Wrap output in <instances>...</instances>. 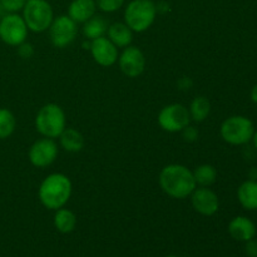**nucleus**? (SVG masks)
Instances as JSON below:
<instances>
[{
  "label": "nucleus",
  "instance_id": "f257e3e1",
  "mask_svg": "<svg viewBox=\"0 0 257 257\" xmlns=\"http://www.w3.org/2000/svg\"><path fill=\"white\" fill-rule=\"evenodd\" d=\"M158 181L163 192L177 200L187 198L197 187L192 171L177 163L163 167Z\"/></svg>",
  "mask_w": 257,
  "mask_h": 257
},
{
  "label": "nucleus",
  "instance_id": "f03ea898",
  "mask_svg": "<svg viewBox=\"0 0 257 257\" xmlns=\"http://www.w3.org/2000/svg\"><path fill=\"white\" fill-rule=\"evenodd\" d=\"M72 181L63 173H52L40 183L38 197L48 210L57 211L64 207L72 196Z\"/></svg>",
  "mask_w": 257,
  "mask_h": 257
},
{
  "label": "nucleus",
  "instance_id": "7ed1b4c3",
  "mask_svg": "<svg viewBox=\"0 0 257 257\" xmlns=\"http://www.w3.org/2000/svg\"><path fill=\"white\" fill-rule=\"evenodd\" d=\"M124 23L132 32L150 29L157 17V7L152 0H132L124 9Z\"/></svg>",
  "mask_w": 257,
  "mask_h": 257
},
{
  "label": "nucleus",
  "instance_id": "20e7f679",
  "mask_svg": "<svg viewBox=\"0 0 257 257\" xmlns=\"http://www.w3.org/2000/svg\"><path fill=\"white\" fill-rule=\"evenodd\" d=\"M35 128L43 137L52 140L59 138L67 128V118L63 108L55 103L43 105L35 117Z\"/></svg>",
  "mask_w": 257,
  "mask_h": 257
},
{
  "label": "nucleus",
  "instance_id": "39448f33",
  "mask_svg": "<svg viewBox=\"0 0 257 257\" xmlns=\"http://www.w3.org/2000/svg\"><path fill=\"white\" fill-rule=\"evenodd\" d=\"M255 127L250 118L245 115H231L226 118L220 128L222 140L232 146H243L252 140Z\"/></svg>",
  "mask_w": 257,
  "mask_h": 257
},
{
  "label": "nucleus",
  "instance_id": "423d86ee",
  "mask_svg": "<svg viewBox=\"0 0 257 257\" xmlns=\"http://www.w3.org/2000/svg\"><path fill=\"white\" fill-rule=\"evenodd\" d=\"M22 17L30 32L43 33L49 29L54 13L47 0H27Z\"/></svg>",
  "mask_w": 257,
  "mask_h": 257
},
{
  "label": "nucleus",
  "instance_id": "0eeeda50",
  "mask_svg": "<svg viewBox=\"0 0 257 257\" xmlns=\"http://www.w3.org/2000/svg\"><path fill=\"white\" fill-rule=\"evenodd\" d=\"M191 122L190 112L180 103H172L161 109L158 113V124L163 131L170 133L181 132Z\"/></svg>",
  "mask_w": 257,
  "mask_h": 257
},
{
  "label": "nucleus",
  "instance_id": "6e6552de",
  "mask_svg": "<svg viewBox=\"0 0 257 257\" xmlns=\"http://www.w3.org/2000/svg\"><path fill=\"white\" fill-rule=\"evenodd\" d=\"M28 27L18 13H8L0 20V39L10 47H18L28 38Z\"/></svg>",
  "mask_w": 257,
  "mask_h": 257
},
{
  "label": "nucleus",
  "instance_id": "1a4fd4ad",
  "mask_svg": "<svg viewBox=\"0 0 257 257\" xmlns=\"http://www.w3.org/2000/svg\"><path fill=\"white\" fill-rule=\"evenodd\" d=\"M49 38L52 44L55 48L68 47L72 44L77 38L78 24L70 19L68 15H59L54 18L49 27Z\"/></svg>",
  "mask_w": 257,
  "mask_h": 257
},
{
  "label": "nucleus",
  "instance_id": "9d476101",
  "mask_svg": "<svg viewBox=\"0 0 257 257\" xmlns=\"http://www.w3.org/2000/svg\"><path fill=\"white\" fill-rule=\"evenodd\" d=\"M58 145L52 138H40L35 141L29 148L28 158L34 167L44 168L52 165L58 157Z\"/></svg>",
  "mask_w": 257,
  "mask_h": 257
},
{
  "label": "nucleus",
  "instance_id": "9b49d317",
  "mask_svg": "<svg viewBox=\"0 0 257 257\" xmlns=\"http://www.w3.org/2000/svg\"><path fill=\"white\" fill-rule=\"evenodd\" d=\"M118 64L120 70L128 78H137L145 72L146 58L142 50L135 45L124 48L122 54L118 57Z\"/></svg>",
  "mask_w": 257,
  "mask_h": 257
},
{
  "label": "nucleus",
  "instance_id": "f8f14e48",
  "mask_svg": "<svg viewBox=\"0 0 257 257\" xmlns=\"http://www.w3.org/2000/svg\"><path fill=\"white\" fill-rule=\"evenodd\" d=\"M191 203L196 212L202 216H213L220 208L218 196L208 187H196L191 193Z\"/></svg>",
  "mask_w": 257,
  "mask_h": 257
},
{
  "label": "nucleus",
  "instance_id": "ddd939ff",
  "mask_svg": "<svg viewBox=\"0 0 257 257\" xmlns=\"http://www.w3.org/2000/svg\"><path fill=\"white\" fill-rule=\"evenodd\" d=\"M89 49L94 62L102 67H112L117 63L118 48L107 37L92 40Z\"/></svg>",
  "mask_w": 257,
  "mask_h": 257
},
{
  "label": "nucleus",
  "instance_id": "4468645a",
  "mask_svg": "<svg viewBox=\"0 0 257 257\" xmlns=\"http://www.w3.org/2000/svg\"><path fill=\"white\" fill-rule=\"evenodd\" d=\"M228 233L233 240L246 242L251 238H255L256 225L248 217L237 216V217L232 218L231 222L228 223Z\"/></svg>",
  "mask_w": 257,
  "mask_h": 257
},
{
  "label": "nucleus",
  "instance_id": "2eb2a0df",
  "mask_svg": "<svg viewBox=\"0 0 257 257\" xmlns=\"http://www.w3.org/2000/svg\"><path fill=\"white\" fill-rule=\"evenodd\" d=\"M97 12L95 0H72L68 7V17L77 24H84Z\"/></svg>",
  "mask_w": 257,
  "mask_h": 257
},
{
  "label": "nucleus",
  "instance_id": "dca6fc26",
  "mask_svg": "<svg viewBox=\"0 0 257 257\" xmlns=\"http://www.w3.org/2000/svg\"><path fill=\"white\" fill-rule=\"evenodd\" d=\"M237 200L247 211L257 210V181L247 180L240 185L237 190Z\"/></svg>",
  "mask_w": 257,
  "mask_h": 257
},
{
  "label": "nucleus",
  "instance_id": "f3484780",
  "mask_svg": "<svg viewBox=\"0 0 257 257\" xmlns=\"http://www.w3.org/2000/svg\"><path fill=\"white\" fill-rule=\"evenodd\" d=\"M108 39L117 48H125L133 40V32L125 23H113L108 27Z\"/></svg>",
  "mask_w": 257,
  "mask_h": 257
},
{
  "label": "nucleus",
  "instance_id": "a211bd4d",
  "mask_svg": "<svg viewBox=\"0 0 257 257\" xmlns=\"http://www.w3.org/2000/svg\"><path fill=\"white\" fill-rule=\"evenodd\" d=\"M59 142L63 150L70 153L80 152L84 147V137L74 128H65L59 136Z\"/></svg>",
  "mask_w": 257,
  "mask_h": 257
},
{
  "label": "nucleus",
  "instance_id": "6ab92c4d",
  "mask_svg": "<svg viewBox=\"0 0 257 257\" xmlns=\"http://www.w3.org/2000/svg\"><path fill=\"white\" fill-rule=\"evenodd\" d=\"M108 24L107 19L102 15L94 14L89 20L83 24V35H84L85 39L94 40L97 38L104 37V34L107 33Z\"/></svg>",
  "mask_w": 257,
  "mask_h": 257
},
{
  "label": "nucleus",
  "instance_id": "aec40b11",
  "mask_svg": "<svg viewBox=\"0 0 257 257\" xmlns=\"http://www.w3.org/2000/svg\"><path fill=\"white\" fill-rule=\"evenodd\" d=\"M75 226H77V216L73 211L64 207L55 211L54 227L60 233H70L74 231Z\"/></svg>",
  "mask_w": 257,
  "mask_h": 257
},
{
  "label": "nucleus",
  "instance_id": "412c9836",
  "mask_svg": "<svg viewBox=\"0 0 257 257\" xmlns=\"http://www.w3.org/2000/svg\"><path fill=\"white\" fill-rule=\"evenodd\" d=\"M188 112H190L191 119L197 123L203 122L210 115L211 112V103L208 98L203 97V95L193 98L190 108H188Z\"/></svg>",
  "mask_w": 257,
  "mask_h": 257
},
{
  "label": "nucleus",
  "instance_id": "4be33fe9",
  "mask_svg": "<svg viewBox=\"0 0 257 257\" xmlns=\"http://www.w3.org/2000/svg\"><path fill=\"white\" fill-rule=\"evenodd\" d=\"M196 185L201 187H210L216 182L217 178V170L212 165H201L193 171Z\"/></svg>",
  "mask_w": 257,
  "mask_h": 257
},
{
  "label": "nucleus",
  "instance_id": "5701e85b",
  "mask_svg": "<svg viewBox=\"0 0 257 257\" xmlns=\"http://www.w3.org/2000/svg\"><path fill=\"white\" fill-rule=\"evenodd\" d=\"M17 127V119L12 110L8 108H0V140H7L14 133Z\"/></svg>",
  "mask_w": 257,
  "mask_h": 257
},
{
  "label": "nucleus",
  "instance_id": "b1692460",
  "mask_svg": "<svg viewBox=\"0 0 257 257\" xmlns=\"http://www.w3.org/2000/svg\"><path fill=\"white\" fill-rule=\"evenodd\" d=\"M125 0H95V4L99 10L104 13H115L123 7Z\"/></svg>",
  "mask_w": 257,
  "mask_h": 257
},
{
  "label": "nucleus",
  "instance_id": "393cba45",
  "mask_svg": "<svg viewBox=\"0 0 257 257\" xmlns=\"http://www.w3.org/2000/svg\"><path fill=\"white\" fill-rule=\"evenodd\" d=\"M27 0H0L3 9L8 13H18L23 10Z\"/></svg>",
  "mask_w": 257,
  "mask_h": 257
},
{
  "label": "nucleus",
  "instance_id": "a878e982",
  "mask_svg": "<svg viewBox=\"0 0 257 257\" xmlns=\"http://www.w3.org/2000/svg\"><path fill=\"white\" fill-rule=\"evenodd\" d=\"M18 54L23 59H29V58L34 55V47L30 43H22L20 45H18Z\"/></svg>",
  "mask_w": 257,
  "mask_h": 257
},
{
  "label": "nucleus",
  "instance_id": "bb28decb",
  "mask_svg": "<svg viewBox=\"0 0 257 257\" xmlns=\"http://www.w3.org/2000/svg\"><path fill=\"white\" fill-rule=\"evenodd\" d=\"M181 132H182V137L186 142L192 143V142H195V141H197V138H198L197 128H195V127H192V125L188 124L187 127L183 128Z\"/></svg>",
  "mask_w": 257,
  "mask_h": 257
},
{
  "label": "nucleus",
  "instance_id": "cd10ccee",
  "mask_svg": "<svg viewBox=\"0 0 257 257\" xmlns=\"http://www.w3.org/2000/svg\"><path fill=\"white\" fill-rule=\"evenodd\" d=\"M245 252L248 257H257V240L251 238V240L246 241Z\"/></svg>",
  "mask_w": 257,
  "mask_h": 257
},
{
  "label": "nucleus",
  "instance_id": "c85d7f7f",
  "mask_svg": "<svg viewBox=\"0 0 257 257\" xmlns=\"http://www.w3.org/2000/svg\"><path fill=\"white\" fill-rule=\"evenodd\" d=\"M250 97H251V100H252L255 104H257V84L253 85V88L251 89V93H250Z\"/></svg>",
  "mask_w": 257,
  "mask_h": 257
},
{
  "label": "nucleus",
  "instance_id": "c756f323",
  "mask_svg": "<svg viewBox=\"0 0 257 257\" xmlns=\"http://www.w3.org/2000/svg\"><path fill=\"white\" fill-rule=\"evenodd\" d=\"M250 180L257 181V168H252L250 171Z\"/></svg>",
  "mask_w": 257,
  "mask_h": 257
},
{
  "label": "nucleus",
  "instance_id": "7c9ffc66",
  "mask_svg": "<svg viewBox=\"0 0 257 257\" xmlns=\"http://www.w3.org/2000/svg\"><path fill=\"white\" fill-rule=\"evenodd\" d=\"M252 143H253V147L257 150V130H255V132H253V136H252Z\"/></svg>",
  "mask_w": 257,
  "mask_h": 257
},
{
  "label": "nucleus",
  "instance_id": "2f4dec72",
  "mask_svg": "<svg viewBox=\"0 0 257 257\" xmlns=\"http://www.w3.org/2000/svg\"><path fill=\"white\" fill-rule=\"evenodd\" d=\"M166 257H178V256H175V255H170V256H166Z\"/></svg>",
  "mask_w": 257,
  "mask_h": 257
}]
</instances>
